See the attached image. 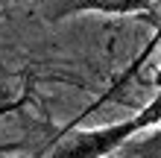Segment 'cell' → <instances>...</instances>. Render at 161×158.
<instances>
[{"label":"cell","instance_id":"obj_5","mask_svg":"<svg viewBox=\"0 0 161 158\" xmlns=\"http://www.w3.org/2000/svg\"><path fill=\"white\" fill-rule=\"evenodd\" d=\"M153 88L161 91V64H158V70H155V76H153Z\"/></svg>","mask_w":161,"mask_h":158},{"label":"cell","instance_id":"obj_6","mask_svg":"<svg viewBox=\"0 0 161 158\" xmlns=\"http://www.w3.org/2000/svg\"><path fill=\"white\" fill-rule=\"evenodd\" d=\"M6 3H9V0H0V9H3V6H6Z\"/></svg>","mask_w":161,"mask_h":158},{"label":"cell","instance_id":"obj_4","mask_svg":"<svg viewBox=\"0 0 161 158\" xmlns=\"http://www.w3.org/2000/svg\"><path fill=\"white\" fill-rule=\"evenodd\" d=\"M111 158H161V126L135 135L129 144H123Z\"/></svg>","mask_w":161,"mask_h":158},{"label":"cell","instance_id":"obj_2","mask_svg":"<svg viewBox=\"0 0 161 158\" xmlns=\"http://www.w3.org/2000/svg\"><path fill=\"white\" fill-rule=\"evenodd\" d=\"M35 12L47 24H59L76 15H141L155 6V0H32Z\"/></svg>","mask_w":161,"mask_h":158},{"label":"cell","instance_id":"obj_7","mask_svg":"<svg viewBox=\"0 0 161 158\" xmlns=\"http://www.w3.org/2000/svg\"><path fill=\"white\" fill-rule=\"evenodd\" d=\"M24 158H32V155H24Z\"/></svg>","mask_w":161,"mask_h":158},{"label":"cell","instance_id":"obj_3","mask_svg":"<svg viewBox=\"0 0 161 158\" xmlns=\"http://www.w3.org/2000/svg\"><path fill=\"white\" fill-rule=\"evenodd\" d=\"M158 47H161V24L155 26V32H153V35H149V41L144 44V50H141V53L135 56V59H132V64H129V68H126V70H123V73H120V76H117L114 82H111V85H108V91H106V94H103V97H97V100H94V103H91L88 108H85V111H82V114H79V117H85V114H91V111H97L100 106H106V103H111V100H114V97L120 94V91H123V88H126V85H129V82H132V79H135V76H138V73H141V68H144V64L149 62V56H153V53H155Z\"/></svg>","mask_w":161,"mask_h":158},{"label":"cell","instance_id":"obj_1","mask_svg":"<svg viewBox=\"0 0 161 158\" xmlns=\"http://www.w3.org/2000/svg\"><path fill=\"white\" fill-rule=\"evenodd\" d=\"M155 126H161V91H155L153 100L126 120L97 129H62L59 141L47 158H111L135 135Z\"/></svg>","mask_w":161,"mask_h":158}]
</instances>
